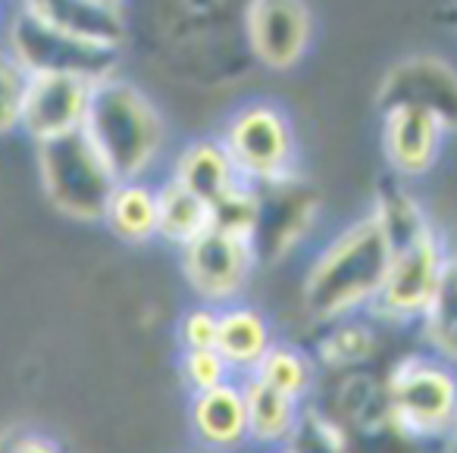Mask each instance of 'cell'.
Masks as SVG:
<instances>
[{"instance_id": "6da1fadb", "label": "cell", "mask_w": 457, "mask_h": 453, "mask_svg": "<svg viewBox=\"0 0 457 453\" xmlns=\"http://www.w3.org/2000/svg\"><path fill=\"white\" fill-rule=\"evenodd\" d=\"M392 247L373 213L354 219L336 235L301 282L304 313L320 325L367 313L386 282Z\"/></svg>"}, {"instance_id": "7a4b0ae2", "label": "cell", "mask_w": 457, "mask_h": 453, "mask_svg": "<svg viewBox=\"0 0 457 453\" xmlns=\"http://www.w3.org/2000/svg\"><path fill=\"white\" fill-rule=\"evenodd\" d=\"M82 135L116 182H141L163 151L166 126L138 85L110 76L91 85Z\"/></svg>"}, {"instance_id": "3957f363", "label": "cell", "mask_w": 457, "mask_h": 453, "mask_svg": "<svg viewBox=\"0 0 457 453\" xmlns=\"http://www.w3.org/2000/svg\"><path fill=\"white\" fill-rule=\"evenodd\" d=\"M388 428L407 441H436L451 434L457 413V384L448 359L411 353L398 359L382 384Z\"/></svg>"}, {"instance_id": "277c9868", "label": "cell", "mask_w": 457, "mask_h": 453, "mask_svg": "<svg viewBox=\"0 0 457 453\" xmlns=\"http://www.w3.org/2000/svg\"><path fill=\"white\" fill-rule=\"evenodd\" d=\"M41 191L60 216L72 222H101L116 178L95 153L82 128L35 144Z\"/></svg>"}, {"instance_id": "5b68a950", "label": "cell", "mask_w": 457, "mask_h": 453, "mask_svg": "<svg viewBox=\"0 0 457 453\" xmlns=\"http://www.w3.org/2000/svg\"><path fill=\"white\" fill-rule=\"evenodd\" d=\"M220 144L245 185H270L298 172L295 126L273 101H251L238 107L228 116Z\"/></svg>"}, {"instance_id": "8992f818", "label": "cell", "mask_w": 457, "mask_h": 453, "mask_svg": "<svg viewBox=\"0 0 457 453\" xmlns=\"http://www.w3.org/2000/svg\"><path fill=\"white\" fill-rule=\"evenodd\" d=\"M451 276H454V257L448 251V241L436 226L426 228L407 244L392 247L386 282L367 313L388 325L420 322V316L429 309Z\"/></svg>"}, {"instance_id": "52a82bcc", "label": "cell", "mask_w": 457, "mask_h": 453, "mask_svg": "<svg viewBox=\"0 0 457 453\" xmlns=\"http://www.w3.org/2000/svg\"><path fill=\"white\" fill-rule=\"evenodd\" d=\"M7 51L29 76H72L85 82H104L116 76L120 47L95 45L41 26L29 13L16 10L7 29Z\"/></svg>"}, {"instance_id": "ba28073f", "label": "cell", "mask_w": 457, "mask_h": 453, "mask_svg": "<svg viewBox=\"0 0 457 453\" xmlns=\"http://www.w3.org/2000/svg\"><path fill=\"white\" fill-rule=\"evenodd\" d=\"M257 219L251 232V251L257 266H276L311 235L320 216V191L301 172L279 182L254 185Z\"/></svg>"}, {"instance_id": "9c48e42d", "label": "cell", "mask_w": 457, "mask_h": 453, "mask_svg": "<svg viewBox=\"0 0 457 453\" xmlns=\"http://www.w3.org/2000/svg\"><path fill=\"white\" fill-rule=\"evenodd\" d=\"M179 266H182V278L195 291L197 303L216 309L238 303L254 272L261 269L254 251H251V241L216 232V228H207L201 238L182 247Z\"/></svg>"}, {"instance_id": "30bf717a", "label": "cell", "mask_w": 457, "mask_h": 453, "mask_svg": "<svg viewBox=\"0 0 457 453\" xmlns=\"http://www.w3.org/2000/svg\"><path fill=\"white\" fill-rule=\"evenodd\" d=\"M313 38V20L304 0H248L245 41L263 70L286 72L304 60Z\"/></svg>"}, {"instance_id": "8fae6325", "label": "cell", "mask_w": 457, "mask_h": 453, "mask_svg": "<svg viewBox=\"0 0 457 453\" xmlns=\"http://www.w3.org/2000/svg\"><path fill=\"white\" fill-rule=\"evenodd\" d=\"M379 113L392 107H413L438 116L448 128L457 119V76L438 57H407L386 72L376 95Z\"/></svg>"}, {"instance_id": "7c38bea8", "label": "cell", "mask_w": 457, "mask_h": 453, "mask_svg": "<svg viewBox=\"0 0 457 453\" xmlns=\"http://www.w3.org/2000/svg\"><path fill=\"white\" fill-rule=\"evenodd\" d=\"M91 82L72 76H29L20 128L35 141L63 138L82 128Z\"/></svg>"}, {"instance_id": "4fadbf2b", "label": "cell", "mask_w": 457, "mask_h": 453, "mask_svg": "<svg viewBox=\"0 0 457 453\" xmlns=\"http://www.w3.org/2000/svg\"><path fill=\"white\" fill-rule=\"evenodd\" d=\"M451 128L438 116L413 107H392L382 113V153L395 178H420L442 157Z\"/></svg>"}, {"instance_id": "5bb4252c", "label": "cell", "mask_w": 457, "mask_h": 453, "mask_svg": "<svg viewBox=\"0 0 457 453\" xmlns=\"http://www.w3.org/2000/svg\"><path fill=\"white\" fill-rule=\"evenodd\" d=\"M188 422L204 453H236L245 444H251L242 382L232 378L213 391L191 394Z\"/></svg>"}, {"instance_id": "9a60e30c", "label": "cell", "mask_w": 457, "mask_h": 453, "mask_svg": "<svg viewBox=\"0 0 457 453\" xmlns=\"http://www.w3.org/2000/svg\"><path fill=\"white\" fill-rule=\"evenodd\" d=\"M20 10L41 26L95 45L120 47L126 38L122 10L110 7L107 0H22Z\"/></svg>"}, {"instance_id": "2e32d148", "label": "cell", "mask_w": 457, "mask_h": 453, "mask_svg": "<svg viewBox=\"0 0 457 453\" xmlns=\"http://www.w3.org/2000/svg\"><path fill=\"white\" fill-rule=\"evenodd\" d=\"M273 328L270 319L257 307L248 303H228L220 309V325H216V353L226 359L232 375L242 378L257 366V359L273 344Z\"/></svg>"}, {"instance_id": "e0dca14e", "label": "cell", "mask_w": 457, "mask_h": 453, "mask_svg": "<svg viewBox=\"0 0 457 453\" xmlns=\"http://www.w3.org/2000/svg\"><path fill=\"white\" fill-rule=\"evenodd\" d=\"M172 182L182 185L188 194L213 207L220 197L242 185L236 166L228 163L226 151H222L220 138H195L182 147L172 166Z\"/></svg>"}, {"instance_id": "ac0fdd59", "label": "cell", "mask_w": 457, "mask_h": 453, "mask_svg": "<svg viewBox=\"0 0 457 453\" xmlns=\"http://www.w3.org/2000/svg\"><path fill=\"white\" fill-rule=\"evenodd\" d=\"M245 394V413H248V441L270 450H279L286 438L292 434L298 413L304 403H295L292 397L254 382V378H238Z\"/></svg>"}, {"instance_id": "d6986e66", "label": "cell", "mask_w": 457, "mask_h": 453, "mask_svg": "<svg viewBox=\"0 0 457 453\" xmlns=\"http://www.w3.org/2000/svg\"><path fill=\"white\" fill-rule=\"evenodd\" d=\"M101 222L122 244H147L157 238V194L145 182H116Z\"/></svg>"}, {"instance_id": "ffe728a7", "label": "cell", "mask_w": 457, "mask_h": 453, "mask_svg": "<svg viewBox=\"0 0 457 453\" xmlns=\"http://www.w3.org/2000/svg\"><path fill=\"white\" fill-rule=\"evenodd\" d=\"M248 378L292 397L295 403H304L317 382V363L304 347L292 344V341H273L267 353L257 359L254 369L248 372Z\"/></svg>"}, {"instance_id": "44dd1931", "label": "cell", "mask_w": 457, "mask_h": 453, "mask_svg": "<svg viewBox=\"0 0 457 453\" xmlns=\"http://www.w3.org/2000/svg\"><path fill=\"white\" fill-rule=\"evenodd\" d=\"M157 238L172 247H188L195 238H201L210 228V207L197 201L195 194L170 182H163L157 191Z\"/></svg>"}, {"instance_id": "7402d4cb", "label": "cell", "mask_w": 457, "mask_h": 453, "mask_svg": "<svg viewBox=\"0 0 457 453\" xmlns=\"http://www.w3.org/2000/svg\"><path fill=\"white\" fill-rule=\"evenodd\" d=\"M373 353H376V332L367 322L351 316V319H338L323 325V334L317 338V347H313L311 357L313 363L326 366V369L348 372L363 366Z\"/></svg>"}, {"instance_id": "603a6c76", "label": "cell", "mask_w": 457, "mask_h": 453, "mask_svg": "<svg viewBox=\"0 0 457 453\" xmlns=\"http://www.w3.org/2000/svg\"><path fill=\"white\" fill-rule=\"evenodd\" d=\"M338 416L332 419L338 425H354L357 432H376V428L388 425L386 419V397H382V384L367 378L363 372H351L342 384H338Z\"/></svg>"}, {"instance_id": "cb8c5ba5", "label": "cell", "mask_w": 457, "mask_h": 453, "mask_svg": "<svg viewBox=\"0 0 457 453\" xmlns=\"http://www.w3.org/2000/svg\"><path fill=\"white\" fill-rule=\"evenodd\" d=\"M282 453H351L348 428H342L326 409L320 407H301L298 422L286 444L279 447Z\"/></svg>"}, {"instance_id": "d4e9b609", "label": "cell", "mask_w": 457, "mask_h": 453, "mask_svg": "<svg viewBox=\"0 0 457 453\" xmlns=\"http://www.w3.org/2000/svg\"><path fill=\"white\" fill-rule=\"evenodd\" d=\"M454 294H457V284L454 276L442 284V291L436 294V301L429 303L423 316H420V332H423V341L438 359H454Z\"/></svg>"}, {"instance_id": "484cf974", "label": "cell", "mask_w": 457, "mask_h": 453, "mask_svg": "<svg viewBox=\"0 0 457 453\" xmlns=\"http://www.w3.org/2000/svg\"><path fill=\"white\" fill-rule=\"evenodd\" d=\"M254 219H257V194L254 185H236L226 197L210 207V228L226 235H236V238L251 241L254 232Z\"/></svg>"}, {"instance_id": "4316f807", "label": "cell", "mask_w": 457, "mask_h": 453, "mask_svg": "<svg viewBox=\"0 0 457 453\" xmlns=\"http://www.w3.org/2000/svg\"><path fill=\"white\" fill-rule=\"evenodd\" d=\"M179 378L185 382L188 394H204L232 382L236 375L216 353V347H207V350H179Z\"/></svg>"}, {"instance_id": "83f0119b", "label": "cell", "mask_w": 457, "mask_h": 453, "mask_svg": "<svg viewBox=\"0 0 457 453\" xmlns=\"http://www.w3.org/2000/svg\"><path fill=\"white\" fill-rule=\"evenodd\" d=\"M26 88L29 72L16 63V57L7 47H0V135H10L20 128Z\"/></svg>"}, {"instance_id": "f1b7e54d", "label": "cell", "mask_w": 457, "mask_h": 453, "mask_svg": "<svg viewBox=\"0 0 457 453\" xmlns=\"http://www.w3.org/2000/svg\"><path fill=\"white\" fill-rule=\"evenodd\" d=\"M216 325H220V309L207 303H195L179 316L176 341L179 350H207L216 347Z\"/></svg>"}, {"instance_id": "f546056e", "label": "cell", "mask_w": 457, "mask_h": 453, "mask_svg": "<svg viewBox=\"0 0 457 453\" xmlns=\"http://www.w3.org/2000/svg\"><path fill=\"white\" fill-rule=\"evenodd\" d=\"M0 453H63V447L38 428L13 425L0 432Z\"/></svg>"}, {"instance_id": "4dcf8cb0", "label": "cell", "mask_w": 457, "mask_h": 453, "mask_svg": "<svg viewBox=\"0 0 457 453\" xmlns=\"http://www.w3.org/2000/svg\"><path fill=\"white\" fill-rule=\"evenodd\" d=\"M4 16H7V10H4V0H0V26H4Z\"/></svg>"}, {"instance_id": "1f68e13d", "label": "cell", "mask_w": 457, "mask_h": 453, "mask_svg": "<svg viewBox=\"0 0 457 453\" xmlns=\"http://www.w3.org/2000/svg\"><path fill=\"white\" fill-rule=\"evenodd\" d=\"M110 7H122V0H107Z\"/></svg>"}, {"instance_id": "d6a6232c", "label": "cell", "mask_w": 457, "mask_h": 453, "mask_svg": "<svg viewBox=\"0 0 457 453\" xmlns=\"http://www.w3.org/2000/svg\"><path fill=\"white\" fill-rule=\"evenodd\" d=\"M270 453H282V450H270Z\"/></svg>"}]
</instances>
